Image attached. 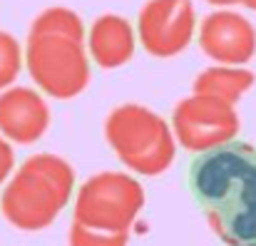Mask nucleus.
I'll return each instance as SVG.
<instances>
[{"instance_id": "ddd939ff", "label": "nucleus", "mask_w": 256, "mask_h": 246, "mask_svg": "<svg viewBox=\"0 0 256 246\" xmlns=\"http://www.w3.org/2000/svg\"><path fill=\"white\" fill-rule=\"evenodd\" d=\"M22 68V50L20 42L10 35L0 30V90L8 87L10 82L18 78Z\"/></svg>"}, {"instance_id": "4468645a", "label": "nucleus", "mask_w": 256, "mask_h": 246, "mask_svg": "<svg viewBox=\"0 0 256 246\" xmlns=\"http://www.w3.org/2000/svg\"><path fill=\"white\" fill-rule=\"evenodd\" d=\"M127 242H130V232L104 234V232H92L78 222L70 229V246H127Z\"/></svg>"}, {"instance_id": "dca6fc26", "label": "nucleus", "mask_w": 256, "mask_h": 246, "mask_svg": "<svg viewBox=\"0 0 256 246\" xmlns=\"http://www.w3.org/2000/svg\"><path fill=\"white\" fill-rule=\"evenodd\" d=\"M209 2H214V5H229V2H236V0H209Z\"/></svg>"}, {"instance_id": "423d86ee", "label": "nucleus", "mask_w": 256, "mask_h": 246, "mask_svg": "<svg viewBox=\"0 0 256 246\" xmlns=\"http://www.w3.org/2000/svg\"><path fill=\"white\" fill-rule=\"evenodd\" d=\"M174 134L184 150L204 154L222 144H229L239 132V117L234 107L219 97L194 94L182 100L172 114Z\"/></svg>"}, {"instance_id": "f03ea898", "label": "nucleus", "mask_w": 256, "mask_h": 246, "mask_svg": "<svg viewBox=\"0 0 256 246\" xmlns=\"http://www.w3.org/2000/svg\"><path fill=\"white\" fill-rule=\"evenodd\" d=\"M72 186L75 172L62 157L32 154L2 189V216L22 232H40L65 209L72 196Z\"/></svg>"}, {"instance_id": "9b49d317", "label": "nucleus", "mask_w": 256, "mask_h": 246, "mask_svg": "<svg viewBox=\"0 0 256 246\" xmlns=\"http://www.w3.org/2000/svg\"><path fill=\"white\" fill-rule=\"evenodd\" d=\"M254 75L246 70H232V68H209L194 80V94H209L219 97L224 102H236L244 90H249Z\"/></svg>"}, {"instance_id": "20e7f679", "label": "nucleus", "mask_w": 256, "mask_h": 246, "mask_svg": "<svg viewBox=\"0 0 256 246\" xmlns=\"http://www.w3.org/2000/svg\"><path fill=\"white\" fill-rule=\"evenodd\" d=\"M142 206L144 189L134 176L122 172H102L80 186L75 199V222L92 232L120 234L130 232Z\"/></svg>"}, {"instance_id": "9d476101", "label": "nucleus", "mask_w": 256, "mask_h": 246, "mask_svg": "<svg viewBox=\"0 0 256 246\" xmlns=\"http://www.w3.org/2000/svg\"><path fill=\"white\" fill-rule=\"evenodd\" d=\"M134 52V32L132 25L120 15H102L94 20L90 30V55L92 60L104 68H120L124 65Z\"/></svg>"}, {"instance_id": "1a4fd4ad", "label": "nucleus", "mask_w": 256, "mask_h": 246, "mask_svg": "<svg viewBox=\"0 0 256 246\" xmlns=\"http://www.w3.org/2000/svg\"><path fill=\"white\" fill-rule=\"evenodd\" d=\"M50 124L48 102L30 87H12L0 94V132L18 144L38 142Z\"/></svg>"}, {"instance_id": "39448f33", "label": "nucleus", "mask_w": 256, "mask_h": 246, "mask_svg": "<svg viewBox=\"0 0 256 246\" xmlns=\"http://www.w3.org/2000/svg\"><path fill=\"white\" fill-rule=\"evenodd\" d=\"M25 62L35 84L58 100L80 94L90 80L82 42L68 35H28Z\"/></svg>"}, {"instance_id": "f257e3e1", "label": "nucleus", "mask_w": 256, "mask_h": 246, "mask_svg": "<svg viewBox=\"0 0 256 246\" xmlns=\"http://www.w3.org/2000/svg\"><path fill=\"white\" fill-rule=\"evenodd\" d=\"M189 192L226 246H256V147L229 142L194 157Z\"/></svg>"}, {"instance_id": "6e6552de", "label": "nucleus", "mask_w": 256, "mask_h": 246, "mask_svg": "<svg viewBox=\"0 0 256 246\" xmlns=\"http://www.w3.org/2000/svg\"><path fill=\"white\" fill-rule=\"evenodd\" d=\"M199 48L219 62H246L256 48L254 28L236 12H212L202 22Z\"/></svg>"}, {"instance_id": "f3484780", "label": "nucleus", "mask_w": 256, "mask_h": 246, "mask_svg": "<svg viewBox=\"0 0 256 246\" xmlns=\"http://www.w3.org/2000/svg\"><path fill=\"white\" fill-rule=\"evenodd\" d=\"M244 2H246L249 8H254V10H256V0H244Z\"/></svg>"}, {"instance_id": "2eb2a0df", "label": "nucleus", "mask_w": 256, "mask_h": 246, "mask_svg": "<svg viewBox=\"0 0 256 246\" xmlns=\"http://www.w3.org/2000/svg\"><path fill=\"white\" fill-rule=\"evenodd\" d=\"M12 162H15V157H12V150H10V144L0 137V184L5 182V176L10 174V169H12Z\"/></svg>"}, {"instance_id": "0eeeda50", "label": "nucleus", "mask_w": 256, "mask_h": 246, "mask_svg": "<svg viewBox=\"0 0 256 246\" xmlns=\"http://www.w3.org/2000/svg\"><path fill=\"white\" fill-rule=\"evenodd\" d=\"M137 28L150 55L174 58L194 35V8L189 0H150L140 10Z\"/></svg>"}, {"instance_id": "f8f14e48", "label": "nucleus", "mask_w": 256, "mask_h": 246, "mask_svg": "<svg viewBox=\"0 0 256 246\" xmlns=\"http://www.w3.org/2000/svg\"><path fill=\"white\" fill-rule=\"evenodd\" d=\"M30 35H68V38L82 42L85 28H82V20L78 12H72L68 8H48L35 18Z\"/></svg>"}, {"instance_id": "7ed1b4c3", "label": "nucleus", "mask_w": 256, "mask_h": 246, "mask_svg": "<svg viewBox=\"0 0 256 246\" xmlns=\"http://www.w3.org/2000/svg\"><path fill=\"white\" fill-rule=\"evenodd\" d=\"M104 134L117 157L142 176L162 174L174 160L170 124L142 104H122L112 110Z\"/></svg>"}]
</instances>
